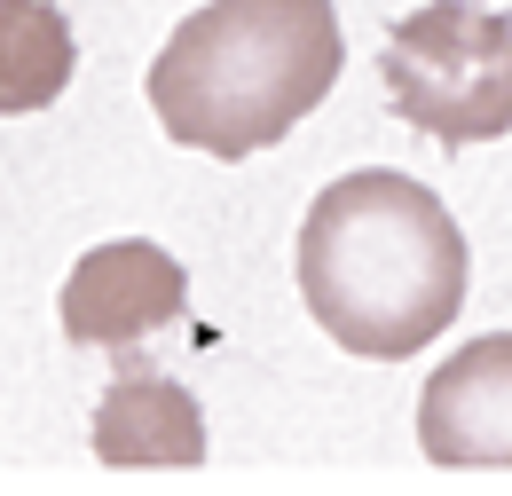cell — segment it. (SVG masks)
<instances>
[{"label":"cell","mask_w":512,"mask_h":496,"mask_svg":"<svg viewBox=\"0 0 512 496\" xmlns=\"http://www.w3.org/2000/svg\"><path fill=\"white\" fill-rule=\"evenodd\" d=\"M418 449L434 465H512V331L457 347L418 394Z\"/></svg>","instance_id":"5b68a950"},{"label":"cell","mask_w":512,"mask_h":496,"mask_svg":"<svg viewBox=\"0 0 512 496\" xmlns=\"http://www.w3.org/2000/svg\"><path fill=\"white\" fill-rule=\"evenodd\" d=\"M394 119L449 150L512 134V16L481 0H426L386 32Z\"/></svg>","instance_id":"3957f363"},{"label":"cell","mask_w":512,"mask_h":496,"mask_svg":"<svg viewBox=\"0 0 512 496\" xmlns=\"http://www.w3.org/2000/svg\"><path fill=\"white\" fill-rule=\"evenodd\" d=\"M95 457L103 465H205V410L182 378L127 371L95 402Z\"/></svg>","instance_id":"8992f818"},{"label":"cell","mask_w":512,"mask_h":496,"mask_svg":"<svg viewBox=\"0 0 512 496\" xmlns=\"http://www.w3.org/2000/svg\"><path fill=\"white\" fill-rule=\"evenodd\" d=\"M79 71L71 24L56 0H0V119L48 111Z\"/></svg>","instance_id":"52a82bcc"},{"label":"cell","mask_w":512,"mask_h":496,"mask_svg":"<svg viewBox=\"0 0 512 496\" xmlns=\"http://www.w3.org/2000/svg\"><path fill=\"white\" fill-rule=\"evenodd\" d=\"M347 63L331 0H205L150 63V111L205 158L284 142Z\"/></svg>","instance_id":"7a4b0ae2"},{"label":"cell","mask_w":512,"mask_h":496,"mask_svg":"<svg viewBox=\"0 0 512 496\" xmlns=\"http://www.w3.org/2000/svg\"><path fill=\"white\" fill-rule=\"evenodd\" d=\"M190 308V276L174 252H158L150 237H119L95 245L64 284V339L71 347H134L166 323H182Z\"/></svg>","instance_id":"277c9868"},{"label":"cell","mask_w":512,"mask_h":496,"mask_svg":"<svg viewBox=\"0 0 512 496\" xmlns=\"http://www.w3.org/2000/svg\"><path fill=\"white\" fill-rule=\"evenodd\" d=\"M465 237L418 174H339L300 221V300L347 355L402 363L465 308Z\"/></svg>","instance_id":"6da1fadb"}]
</instances>
